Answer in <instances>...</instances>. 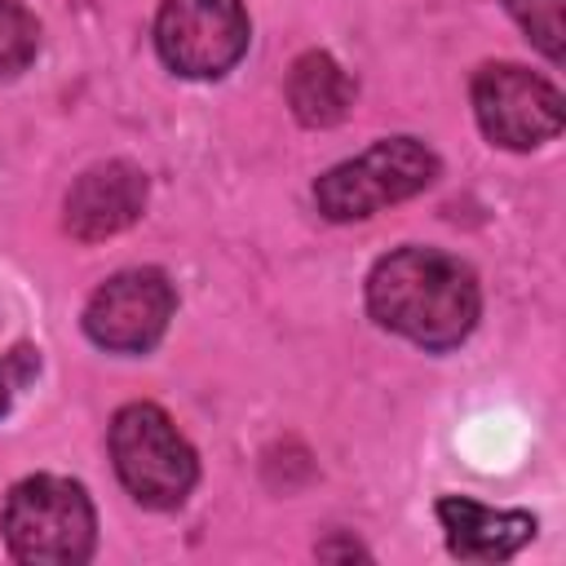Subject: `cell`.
I'll return each instance as SVG.
<instances>
[{
    "label": "cell",
    "instance_id": "cell-1",
    "mask_svg": "<svg viewBox=\"0 0 566 566\" xmlns=\"http://www.w3.org/2000/svg\"><path fill=\"white\" fill-rule=\"evenodd\" d=\"M367 310L380 327L424 349H451L478 323V283L447 252L398 248L367 279Z\"/></svg>",
    "mask_w": 566,
    "mask_h": 566
},
{
    "label": "cell",
    "instance_id": "cell-2",
    "mask_svg": "<svg viewBox=\"0 0 566 566\" xmlns=\"http://www.w3.org/2000/svg\"><path fill=\"white\" fill-rule=\"evenodd\" d=\"M93 504L80 482L40 473L9 491L4 504V544L18 562L71 566L93 553Z\"/></svg>",
    "mask_w": 566,
    "mask_h": 566
},
{
    "label": "cell",
    "instance_id": "cell-3",
    "mask_svg": "<svg viewBox=\"0 0 566 566\" xmlns=\"http://www.w3.org/2000/svg\"><path fill=\"white\" fill-rule=\"evenodd\" d=\"M111 460L119 482L128 486L133 500L150 509H172L190 495L199 464L190 442L177 433V424L150 407V402H128L111 420Z\"/></svg>",
    "mask_w": 566,
    "mask_h": 566
},
{
    "label": "cell",
    "instance_id": "cell-4",
    "mask_svg": "<svg viewBox=\"0 0 566 566\" xmlns=\"http://www.w3.org/2000/svg\"><path fill=\"white\" fill-rule=\"evenodd\" d=\"M438 172V159L416 137H385L349 164H336L318 177L314 203L332 221H358L389 203L420 195Z\"/></svg>",
    "mask_w": 566,
    "mask_h": 566
},
{
    "label": "cell",
    "instance_id": "cell-5",
    "mask_svg": "<svg viewBox=\"0 0 566 566\" xmlns=\"http://www.w3.org/2000/svg\"><path fill=\"white\" fill-rule=\"evenodd\" d=\"M155 49L177 75H226L248 49L243 0H164L155 18Z\"/></svg>",
    "mask_w": 566,
    "mask_h": 566
},
{
    "label": "cell",
    "instance_id": "cell-6",
    "mask_svg": "<svg viewBox=\"0 0 566 566\" xmlns=\"http://www.w3.org/2000/svg\"><path fill=\"white\" fill-rule=\"evenodd\" d=\"M473 115L482 133L509 150H531L562 128V93L513 62L482 66L473 75Z\"/></svg>",
    "mask_w": 566,
    "mask_h": 566
},
{
    "label": "cell",
    "instance_id": "cell-7",
    "mask_svg": "<svg viewBox=\"0 0 566 566\" xmlns=\"http://www.w3.org/2000/svg\"><path fill=\"white\" fill-rule=\"evenodd\" d=\"M172 318V287L159 270H124L106 279L84 310V332L115 354L150 349Z\"/></svg>",
    "mask_w": 566,
    "mask_h": 566
},
{
    "label": "cell",
    "instance_id": "cell-8",
    "mask_svg": "<svg viewBox=\"0 0 566 566\" xmlns=\"http://www.w3.org/2000/svg\"><path fill=\"white\" fill-rule=\"evenodd\" d=\"M146 203V177L133 164H97L66 190V230L75 239H111L137 221Z\"/></svg>",
    "mask_w": 566,
    "mask_h": 566
},
{
    "label": "cell",
    "instance_id": "cell-9",
    "mask_svg": "<svg viewBox=\"0 0 566 566\" xmlns=\"http://www.w3.org/2000/svg\"><path fill=\"white\" fill-rule=\"evenodd\" d=\"M438 522L447 531V544L455 557H469V562H500V557H513L531 531H535V517L531 513H509V509H486V504H473L464 495H447L438 500Z\"/></svg>",
    "mask_w": 566,
    "mask_h": 566
},
{
    "label": "cell",
    "instance_id": "cell-10",
    "mask_svg": "<svg viewBox=\"0 0 566 566\" xmlns=\"http://www.w3.org/2000/svg\"><path fill=\"white\" fill-rule=\"evenodd\" d=\"M287 102L301 124L327 128V124H340L345 111L354 106V80L345 75V66L336 57L305 53V57H296V66L287 75Z\"/></svg>",
    "mask_w": 566,
    "mask_h": 566
},
{
    "label": "cell",
    "instance_id": "cell-11",
    "mask_svg": "<svg viewBox=\"0 0 566 566\" xmlns=\"http://www.w3.org/2000/svg\"><path fill=\"white\" fill-rule=\"evenodd\" d=\"M40 49V27L22 0H0V75H18Z\"/></svg>",
    "mask_w": 566,
    "mask_h": 566
},
{
    "label": "cell",
    "instance_id": "cell-12",
    "mask_svg": "<svg viewBox=\"0 0 566 566\" xmlns=\"http://www.w3.org/2000/svg\"><path fill=\"white\" fill-rule=\"evenodd\" d=\"M509 13L553 62L562 57V0H509Z\"/></svg>",
    "mask_w": 566,
    "mask_h": 566
},
{
    "label": "cell",
    "instance_id": "cell-13",
    "mask_svg": "<svg viewBox=\"0 0 566 566\" xmlns=\"http://www.w3.org/2000/svg\"><path fill=\"white\" fill-rule=\"evenodd\" d=\"M35 376V354L31 349H13V354H0V416L13 407L18 389Z\"/></svg>",
    "mask_w": 566,
    "mask_h": 566
}]
</instances>
